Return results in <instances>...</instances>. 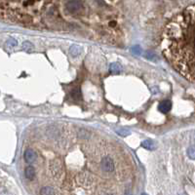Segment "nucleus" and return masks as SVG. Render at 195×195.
<instances>
[{"label":"nucleus","instance_id":"nucleus-1","mask_svg":"<svg viewBox=\"0 0 195 195\" xmlns=\"http://www.w3.org/2000/svg\"><path fill=\"white\" fill-rule=\"evenodd\" d=\"M83 8V2L81 1H68L66 3V9L70 14H75Z\"/></svg>","mask_w":195,"mask_h":195},{"label":"nucleus","instance_id":"nucleus-2","mask_svg":"<svg viewBox=\"0 0 195 195\" xmlns=\"http://www.w3.org/2000/svg\"><path fill=\"white\" fill-rule=\"evenodd\" d=\"M101 168H103L104 172H108V173L112 172L114 170V163L109 156H104L101 159Z\"/></svg>","mask_w":195,"mask_h":195},{"label":"nucleus","instance_id":"nucleus-3","mask_svg":"<svg viewBox=\"0 0 195 195\" xmlns=\"http://www.w3.org/2000/svg\"><path fill=\"white\" fill-rule=\"evenodd\" d=\"M158 108L162 112H169L170 109L172 108V103L170 101H163L160 103Z\"/></svg>","mask_w":195,"mask_h":195},{"label":"nucleus","instance_id":"nucleus-4","mask_svg":"<svg viewBox=\"0 0 195 195\" xmlns=\"http://www.w3.org/2000/svg\"><path fill=\"white\" fill-rule=\"evenodd\" d=\"M25 159L26 162H29V163H32L35 159H36V154L33 150L31 149H27L26 152H25Z\"/></svg>","mask_w":195,"mask_h":195},{"label":"nucleus","instance_id":"nucleus-5","mask_svg":"<svg viewBox=\"0 0 195 195\" xmlns=\"http://www.w3.org/2000/svg\"><path fill=\"white\" fill-rule=\"evenodd\" d=\"M25 175H26V179H29V180L33 179L34 176H35V171L33 169V167H31V166L27 167V168L26 169V171H25Z\"/></svg>","mask_w":195,"mask_h":195},{"label":"nucleus","instance_id":"nucleus-6","mask_svg":"<svg viewBox=\"0 0 195 195\" xmlns=\"http://www.w3.org/2000/svg\"><path fill=\"white\" fill-rule=\"evenodd\" d=\"M109 69H110V72H111V73H113V74H117V73H120V72H121L122 67H121V66H120V64L116 63H111V64H110Z\"/></svg>","mask_w":195,"mask_h":195},{"label":"nucleus","instance_id":"nucleus-7","mask_svg":"<svg viewBox=\"0 0 195 195\" xmlns=\"http://www.w3.org/2000/svg\"><path fill=\"white\" fill-rule=\"evenodd\" d=\"M40 195H56V193H55V190L52 187L46 186L40 190Z\"/></svg>","mask_w":195,"mask_h":195},{"label":"nucleus","instance_id":"nucleus-8","mask_svg":"<svg viewBox=\"0 0 195 195\" xmlns=\"http://www.w3.org/2000/svg\"><path fill=\"white\" fill-rule=\"evenodd\" d=\"M142 146L146 148V149H150V150L154 149V147H155L154 142H153L152 141H150V140H146L145 142H142Z\"/></svg>","mask_w":195,"mask_h":195},{"label":"nucleus","instance_id":"nucleus-9","mask_svg":"<svg viewBox=\"0 0 195 195\" xmlns=\"http://www.w3.org/2000/svg\"><path fill=\"white\" fill-rule=\"evenodd\" d=\"M69 53H70V55L72 56V57H76V56H78L81 53V48L79 47V46L74 45L70 49H69Z\"/></svg>","mask_w":195,"mask_h":195},{"label":"nucleus","instance_id":"nucleus-10","mask_svg":"<svg viewBox=\"0 0 195 195\" xmlns=\"http://www.w3.org/2000/svg\"><path fill=\"white\" fill-rule=\"evenodd\" d=\"M187 155L190 159L195 160V145L190 146L187 149Z\"/></svg>","mask_w":195,"mask_h":195},{"label":"nucleus","instance_id":"nucleus-11","mask_svg":"<svg viewBox=\"0 0 195 195\" xmlns=\"http://www.w3.org/2000/svg\"><path fill=\"white\" fill-rule=\"evenodd\" d=\"M17 41L15 39H9L7 41V45L9 46V47H16L17 46Z\"/></svg>","mask_w":195,"mask_h":195},{"label":"nucleus","instance_id":"nucleus-12","mask_svg":"<svg viewBox=\"0 0 195 195\" xmlns=\"http://www.w3.org/2000/svg\"><path fill=\"white\" fill-rule=\"evenodd\" d=\"M132 50L136 55H140L141 52H142V49H141V47H139V46H135V47H133Z\"/></svg>","mask_w":195,"mask_h":195},{"label":"nucleus","instance_id":"nucleus-13","mask_svg":"<svg viewBox=\"0 0 195 195\" xmlns=\"http://www.w3.org/2000/svg\"><path fill=\"white\" fill-rule=\"evenodd\" d=\"M142 195H146V194H142Z\"/></svg>","mask_w":195,"mask_h":195},{"label":"nucleus","instance_id":"nucleus-14","mask_svg":"<svg viewBox=\"0 0 195 195\" xmlns=\"http://www.w3.org/2000/svg\"><path fill=\"white\" fill-rule=\"evenodd\" d=\"M128 195H130V194H128Z\"/></svg>","mask_w":195,"mask_h":195}]
</instances>
